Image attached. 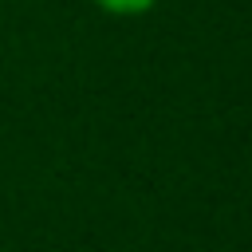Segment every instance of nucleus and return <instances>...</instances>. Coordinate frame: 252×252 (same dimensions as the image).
I'll use <instances>...</instances> for the list:
<instances>
[{"mask_svg": "<svg viewBox=\"0 0 252 252\" xmlns=\"http://www.w3.org/2000/svg\"><path fill=\"white\" fill-rule=\"evenodd\" d=\"M94 8H102L106 16H146L154 12L161 0H91Z\"/></svg>", "mask_w": 252, "mask_h": 252, "instance_id": "nucleus-1", "label": "nucleus"}]
</instances>
